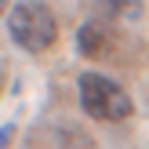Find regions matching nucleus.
<instances>
[{"instance_id": "obj_5", "label": "nucleus", "mask_w": 149, "mask_h": 149, "mask_svg": "<svg viewBox=\"0 0 149 149\" xmlns=\"http://www.w3.org/2000/svg\"><path fill=\"white\" fill-rule=\"evenodd\" d=\"M11 131H15V127H11V124H4V138H0V146H4V149H7V146H11Z\"/></svg>"}, {"instance_id": "obj_1", "label": "nucleus", "mask_w": 149, "mask_h": 149, "mask_svg": "<svg viewBox=\"0 0 149 149\" xmlns=\"http://www.w3.org/2000/svg\"><path fill=\"white\" fill-rule=\"evenodd\" d=\"M7 36L18 44L22 51L29 55H40L47 51L51 44L58 40V22H55V11H51L44 0H15L7 7Z\"/></svg>"}, {"instance_id": "obj_4", "label": "nucleus", "mask_w": 149, "mask_h": 149, "mask_svg": "<svg viewBox=\"0 0 149 149\" xmlns=\"http://www.w3.org/2000/svg\"><path fill=\"white\" fill-rule=\"evenodd\" d=\"M106 4V11L109 15H116V18H138V0H102Z\"/></svg>"}, {"instance_id": "obj_3", "label": "nucleus", "mask_w": 149, "mask_h": 149, "mask_svg": "<svg viewBox=\"0 0 149 149\" xmlns=\"http://www.w3.org/2000/svg\"><path fill=\"white\" fill-rule=\"evenodd\" d=\"M106 47H109V29L102 26L98 18L84 22V26L77 29V51H80L84 58H102Z\"/></svg>"}, {"instance_id": "obj_2", "label": "nucleus", "mask_w": 149, "mask_h": 149, "mask_svg": "<svg viewBox=\"0 0 149 149\" xmlns=\"http://www.w3.org/2000/svg\"><path fill=\"white\" fill-rule=\"evenodd\" d=\"M77 98H80V109H84L91 120L116 124V120H127V116L135 113L131 95L124 91L116 80H109L106 73H80L77 77Z\"/></svg>"}]
</instances>
